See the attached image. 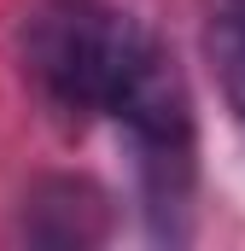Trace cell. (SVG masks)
<instances>
[{
    "label": "cell",
    "mask_w": 245,
    "mask_h": 251,
    "mask_svg": "<svg viewBox=\"0 0 245 251\" xmlns=\"http://www.w3.org/2000/svg\"><path fill=\"white\" fill-rule=\"evenodd\" d=\"M29 76L64 123L111 117L122 128L158 234H175L170 216H181L193 193L198 123L170 47L117 6L59 0L29 24Z\"/></svg>",
    "instance_id": "cell-1"
},
{
    "label": "cell",
    "mask_w": 245,
    "mask_h": 251,
    "mask_svg": "<svg viewBox=\"0 0 245 251\" xmlns=\"http://www.w3.org/2000/svg\"><path fill=\"white\" fill-rule=\"evenodd\" d=\"M105 228H111V210L94 181L53 176L24 199V234L35 246H94L105 240Z\"/></svg>",
    "instance_id": "cell-2"
},
{
    "label": "cell",
    "mask_w": 245,
    "mask_h": 251,
    "mask_svg": "<svg viewBox=\"0 0 245 251\" xmlns=\"http://www.w3.org/2000/svg\"><path fill=\"white\" fill-rule=\"evenodd\" d=\"M210 59H216V82L228 94V111L245 123V0H222L216 24H210Z\"/></svg>",
    "instance_id": "cell-3"
}]
</instances>
